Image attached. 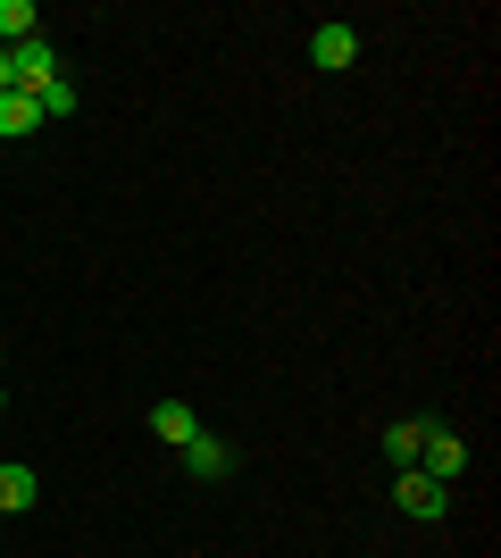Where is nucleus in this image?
<instances>
[{"instance_id": "nucleus-4", "label": "nucleus", "mask_w": 501, "mask_h": 558, "mask_svg": "<svg viewBox=\"0 0 501 558\" xmlns=\"http://www.w3.org/2000/svg\"><path fill=\"white\" fill-rule=\"evenodd\" d=\"M310 59H318L326 75H343V68L359 59V34H351V25H318V34H310Z\"/></svg>"}, {"instance_id": "nucleus-10", "label": "nucleus", "mask_w": 501, "mask_h": 558, "mask_svg": "<svg viewBox=\"0 0 501 558\" xmlns=\"http://www.w3.org/2000/svg\"><path fill=\"white\" fill-rule=\"evenodd\" d=\"M34 25H43V17H34V0H0V50H17Z\"/></svg>"}, {"instance_id": "nucleus-1", "label": "nucleus", "mask_w": 501, "mask_h": 558, "mask_svg": "<svg viewBox=\"0 0 501 558\" xmlns=\"http://www.w3.org/2000/svg\"><path fill=\"white\" fill-rule=\"evenodd\" d=\"M393 509H402V517H418V525H434V517L452 509V484H434V475L402 466V475H393Z\"/></svg>"}, {"instance_id": "nucleus-8", "label": "nucleus", "mask_w": 501, "mask_h": 558, "mask_svg": "<svg viewBox=\"0 0 501 558\" xmlns=\"http://www.w3.org/2000/svg\"><path fill=\"white\" fill-rule=\"evenodd\" d=\"M43 125V109H34V93H0V142H25Z\"/></svg>"}, {"instance_id": "nucleus-7", "label": "nucleus", "mask_w": 501, "mask_h": 558, "mask_svg": "<svg viewBox=\"0 0 501 558\" xmlns=\"http://www.w3.org/2000/svg\"><path fill=\"white\" fill-rule=\"evenodd\" d=\"M151 434H159V442H176V450H184L192 434H201V417H192L184 400H159V409H151Z\"/></svg>"}, {"instance_id": "nucleus-6", "label": "nucleus", "mask_w": 501, "mask_h": 558, "mask_svg": "<svg viewBox=\"0 0 501 558\" xmlns=\"http://www.w3.org/2000/svg\"><path fill=\"white\" fill-rule=\"evenodd\" d=\"M43 500V484H34V466H0V517H25Z\"/></svg>"}, {"instance_id": "nucleus-14", "label": "nucleus", "mask_w": 501, "mask_h": 558, "mask_svg": "<svg viewBox=\"0 0 501 558\" xmlns=\"http://www.w3.org/2000/svg\"><path fill=\"white\" fill-rule=\"evenodd\" d=\"M0 359H9V350H0Z\"/></svg>"}, {"instance_id": "nucleus-13", "label": "nucleus", "mask_w": 501, "mask_h": 558, "mask_svg": "<svg viewBox=\"0 0 501 558\" xmlns=\"http://www.w3.org/2000/svg\"><path fill=\"white\" fill-rule=\"evenodd\" d=\"M0 409H9V392H0Z\"/></svg>"}, {"instance_id": "nucleus-9", "label": "nucleus", "mask_w": 501, "mask_h": 558, "mask_svg": "<svg viewBox=\"0 0 501 558\" xmlns=\"http://www.w3.org/2000/svg\"><path fill=\"white\" fill-rule=\"evenodd\" d=\"M427 425H434V417H409V425H384V450H393V466H418V450H427Z\"/></svg>"}, {"instance_id": "nucleus-3", "label": "nucleus", "mask_w": 501, "mask_h": 558, "mask_svg": "<svg viewBox=\"0 0 501 558\" xmlns=\"http://www.w3.org/2000/svg\"><path fill=\"white\" fill-rule=\"evenodd\" d=\"M460 466H468V442H460V434H443V425H427L418 475H434V484H460Z\"/></svg>"}, {"instance_id": "nucleus-2", "label": "nucleus", "mask_w": 501, "mask_h": 558, "mask_svg": "<svg viewBox=\"0 0 501 558\" xmlns=\"http://www.w3.org/2000/svg\"><path fill=\"white\" fill-rule=\"evenodd\" d=\"M50 75H59V50H50L43 34H25V43L9 50V93H43Z\"/></svg>"}, {"instance_id": "nucleus-5", "label": "nucleus", "mask_w": 501, "mask_h": 558, "mask_svg": "<svg viewBox=\"0 0 501 558\" xmlns=\"http://www.w3.org/2000/svg\"><path fill=\"white\" fill-rule=\"evenodd\" d=\"M184 475H192V484H217V475H235V450L210 442V434H192V442H184Z\"/></svg>"}, {"instance_id": "nucleus-11", "label": "nucleus", "mask_w": 501, "mask_h": 558, "mask_svg": "<svg viewBox=\"0 0 501 558\" xmlns=\"http://www.w3.org/2000/svg\"><path fill=\"white\" fill-rule=\"evenodd\" d=\"M75 100H84V93H75L68 75H50L43 93H34V109H43V117H75Z\"/></svg>"}, {"instance_id": "nucleus-12", "label": "nucleus", "mask_w": 501, "mask_h": 558, "mask_svg": "<svg viewBox=\"0 0 501 558\" xmlns=\"http://www.w3.org/2000/svg\"><path fill=\"white\" fill-rule=\"evenodd\" d=\"M0 93H9V50H0Z\"/></svg>"}]
</instances>
